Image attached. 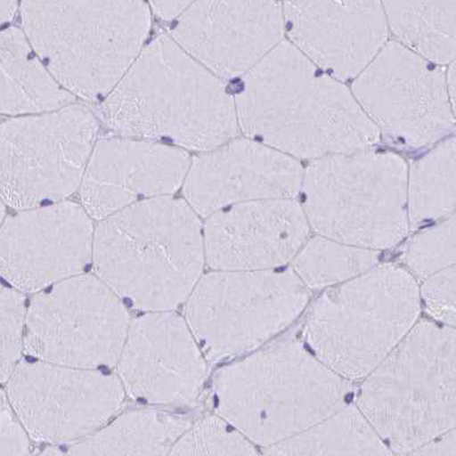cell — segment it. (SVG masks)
<instances>
[{"label": "cell", "instance_id": "cb8c5ba5", "mask_svg": "<svg viewBox=\"0 0 456 456\" xmlns=\"http://www.w3.org/2000/svg\"><path fill=\"white\" fill-rule=\"evenodd\" d=\"M265 455H393L356 405H346Z\"/></svg>", "mask_w": 456, "mask_h": 456}, {"label": "cell", "instance_id": "d590c367", "mask_svg": "<svg viewBox=\"0 0 456 456\" xmlns=\"http://www.w3.org/2000/svg\"><path fill=\"white\" fill-rule=\"evenodd\" d=\"M4 220H5V203L0 198V225H2Z\"/></svg>", "mask_w": 456, "mask_h": 456}, {"label": "cell", "instance_id": "ac0fdd59", "mask_svg": "<svg viewBox=\"0 0 456 456\" xmlns=\"http://www.w3.org/2000/svg\"><path fill=\"white\" fill-rule=\"evenodd\" d=\"M301 161L249 137L228 141L191 161L183 183L185 201L208 217L246 201L288 200L300 193Z\"/></svg>", "mask_w": 456, "mask_h": 456}, {"label": "cell", "instance_id": "5b68a950", "mask_svg": "<svg viewBox=\"0 0 456 456\" xmlns=\"http://www.w3.org/2000/svg\"><path fill=\"white\" fill-rule=\"evenodd\" d=\"M24 34L44 66L71 94L106 96L140 54L147 0H22Z\"/></svg>", "mask_w": 456, "mask_h": 456}, {"label": "cell", "instance_id": "1f68e13d", "mask_svg": "<svg viewBox=\"0 0 456 456\" xmlns=\"http://www.w3.org/2000/svg\"><path fill=\"white\" fill-rule=\"evenodd\" d=\"M409 455H436V456H455L456 455V431L455 428L446 433L439 435L438 437L423 444L417 450L411 452Z\"/></svg>", "mask_w": 456, "mask_h": 456}, {"label": "cell", "instance_id": "8992f818", "mask_svg": "<svg viewBox=\"0 0 456 456\" xmlns=\"http://www.w3.org/2000/svg\"><path fill=\"white\" fill-rule=\"evenodd\" d=\"M356 406L393 454L455 428V327L423 320L369 375Z\"/></svg>", "mask_w": 456, "mask_h": 456}, {"label": "cell", "instance_id": "7a4b0ae2", "mask_svg": "<svg viewBox=\"0 0 456 456\" xmlns=\"http://www.w3.org/2000/svg\"><path fill=\"white\" fill-rule=\"evenodd\" d=\"M101 114L119 134L205 152L240 132L227 85L167 36L149 44L106 95Z\"/></svg>", "mask_w": 456, "mask_h": 456}, {"label": "cell", "instance_id": "3957f363", "mask_svg": "<svg viewBox=\"0 0 456 456\" xmlns=\"http://www.w3.org/2000/svg\"><path fill=\"white\" fill-rule=\"evenodd\" d=\"M100 221L92 262L109 289L147 313L187 301L205 264L203 225L187 201L152 198Z\"/></svg>", "mask_w": 456, "mask_h": 456}, {"label": "cell", "instance_id": "4316f807", "mask_svg": "<svg viewBox=\"0 0 456 456\" xmlns=\"http://www.w3.org/2000/svg\"><path fill=\"white\" fill-rule=\"evenodd\" d=\"M256 447L220 415L191 423L169 455H256Z\"/></svg>", "mask_w": 456, "mask_h": 456}, {"label": "cell", "instance_id": "603a6c76", "mask_svg": "<svg viewBox=\"0 0 456 456\" xmlns=\"http://www.w3.org/2000/svg\"><path fill=\"white\" fill-rule=\"evenodd\" d=\"M395 42L430 61L455 58V0H381Z\"/></svg>", "mask_w": 456, "mask_h": 456}, {"label": "cell", "instance_id": "4fadbf2b", "mask_svg": "<svg viewBox=\"0 0 456 456\" xmlns=\"http://www.w3.org/2000/svg\"><path fill=\"white\" fill-rule=\"evenodd\" d=\"M6 382L7 397L29 438L52 445L95 433L122 409L125 398L116 375L37 359L19 362Z\"/></svg>", "mask_w": 456, "mask_h": 456}, {"label": "cell", "instance_id": "5bb4252c", "mask_svg": "<svg viewBox=\"0 0 456 456\" xmlns=\"http://www.w3.org/2000/svg\"><path fill=\"white\" fill-rule=\"evenodd\" d=\"M94 228L71 201L23 209L0 225V277L20 292H40L84 273Z\"/></svg>", "mask_w": 456, "mask_h": 456}, {"label": "cell", "instance_id": "ba28073f", "mask_svg": "<svg viewBox=\"0 0 456 456\" xmlns=\"http://www.w3.org/2000/svg\"><path fill=\"white\" fill-rule=\"evenodd\" d=\"M421 308L413 274L394 265H375L322 294L310 309L305 341L322 364L358 380L413 329Z\"/></svg>", "mask_w": 456, "mask_h": 456}, {"label": "cell", "instance_id": "7c38bea8", "mask_svg": "<svg viewBox=\"0 0 456 456\" xmlns=\"http://www.w3.org/2000/svg\"><path fill=\"white\" fill-rule=\"evenodd\" d=\"M124 301L98 276L77 274L27 306L23 349L37 361L98 369L117 364L130 327Z\"/></svg>", "mask_w": 456, "mask_h": 456}, {"label": "cell", "instance_id": "ffe728a7", "mask_svg": "<svg viewBox=\"0 0 456 456\" xmlns=\"http://www.w3.org/2000/svg\"><path fill=\"white\" fill-rule=\"evenodd\" d=\"M191 164L183 149L131 139L101 140L80 183L83 208L102 220L140 201L169 196L183 184Z\"/></svg>", "mask_w": 456, "mask_h": 456}, {"label": "cell", "instance_id": "277c9868", "mask_svg": "<svg viewBox=\"0 0 456 456\" xmlns=\"http://www.w3.org/2000/svg\"><path fill=\"white\" fill-rule=\"evenodd\" d=\"M214 394L217 414L268 449L346 405L351 381L286 338L219 370Z\"/></svg>", "mask_w": 456, "mask_h": 456}, {"label": "cell", "instance_id": "30bf717a", "mask_svg": "<svg viewBox=\"0 0 456 456\" xmlns=\"http://www.w3.org/2000/svg\"><path fill=\"white\" fill-rule=\"evenodd\" d=\"M98 124L88 109L67 106L0 124V198L23 211L59 203L82 183Z\"/></svg>", "mask_w": 456, "mask_h": 456}, {"label": "cell", "instance_id": "f1b7e54d", "mask_svg": "<svg viewBox=\"0 0 456 456\" xmlns=\"http://www.w3.org/2000/svg\"><path fill=\"white\" fill-rule=\"evenodd\" d=\"M26 314L22 292L0 281V382H6L20 362Z\"/></svg>", "mask_w": 456, "mask_h": 456}, {"label": "cell", "instance_id": "83f0119b", "mask_svg": "<svg viewBox=\"0 0 456 456\" xmlns=\"http://www.w3.org/2000/svg\"><path fill=\"white\" fill-rule=\"evenodd\" d=\"M455 216L423 230L403 251L402 262L414 278L425 281L431 274L455 265Z\"/></svg>", "mask_w": 456, "mask_h": 456}, {"label": "cell", "instance_id": "d6a6232c", "mask_svg": "<svg viewBox=\"0 0 456 456\" xmlns=\"http://www.w3.org/2000/svg\"><path fill=\"white\" fill-rule=\"evenodd\" d=\"M153 11L161 19H176L193 0H149Z\"/></svg>", "mask_w": 456, "mask_h": 456}, {"label": "cell", "instance_id": "d6986e66", "mask_svg": "<svg viewBox=\"0 0 456 456\" xmlns=\"http://www.w3.org/2000/svg\"><path fill=\"white\" fill-rule=\"evenodd\" d=\"M310 232L294 198L228 206L209 216L203 228L205 262L221 272L280 269L293 261Z\"/></svg>", "mask_w": 456, "mask_h": 456}, {"label": "cell", "instance_id": "7402d4cb", "mask_svg": "<svg viewBox=\"0 0 456 456\" xmlns=\"http://www.w3.org/2000/svg\"><path fill=\"white\" fill-rule=\"evenodd\" d=\"M191 419L167 411H126L95 433L44 455H168Z\"/></svg>", "mask_w": 456, "mask_h": 456}, {"label": "cell", "instance_id": "44dd1931", "mask_svg": "<svg viewBox=\"0 0 456 456\" xmlns=\"http://www.w3.org/2000/svg\"><path fill=\"white\" fill-rule=\"evenodd\" d=\"M74 101L44 66L26 34L0 30V114L34 115L58 110Z\"/></svg>", "mask_w": 456, "mask_h": 456}, {"label": "cell", "instance_id": "9c48e42d", "mask_svg": "<svg viewBox=\"0 0 456 456\" xmlns=\"http://www.w3.org/2000/svg\"><path fill=\"white\" fill-rule=\"evenodd\" d=\"M309 300L310 289L293 270H216L200 277L185 301V322L205 358L219 362L264 346Z\"/></svg>", "mask_w": 456, "mask_h": 456}, {"label": "cell", "instance_id": "e0dca14e", "mask_svg": "<svg viewBox=\"0 0 456 456\" xmlns=\"http://www.w3.org/2000/svg\"><path fill=\"white\" fill-rule=\"evenodd\" d=\"M282 11L286 40L343 83L389 42L381 0H282Z\"/></svg>", "mask_w": 456, "mask_h": 456}, {"label": "cell", "instance_id": "9a60e30c", "mask_svg": "<svg viewBox=\"0 0 456 456\" xmlns=\"http://www.w3.org/2000/svg\"><path fill=\"white\" fill-rule=\"evenodd\" d=\"M172 37L221 79H238L285 39L282 0H193Z\"/></svg>", "mask_w": 456, "mask_h": 456}, {"label": "cell", "instance_id": "2e32d148", "mask_svg": "<svg viewBox=\"0 0 456 456\" xmlns=\"http://www.w3.org/2000/svg\"><path fill=\"white\" fill-rule=\"evenodd\" d=\"M116 367L125 393L153 405L195 402L208 373L187 322L172 310L145 313L131 322Z\"/></svg>", "mask_w": 456, "mask_h": 456}, {"label": "cell", "instance_id": "8fae6325", "mask_svg": "<svg viewBox=\"0 0 456 456\" xmlns=\"http://www.w3.org/2000/svg\"><path fill=\"white\" fill-rule=\"evenodd\" d=\"M449 66V64H447ZM389 40L351 84V92L387 144L427 151L454 130L446 67Z\"/></svg>", "mask_w": 456, "mask_h": 456}, {"label": "cell", "instance_id": "6da1fadb", "mask_svg": "<svg viewBox=\"0 0 456 456\" xmlns=\"http://www.w3.org/2000/svg\"><path fill=\"white\" fill-rule=\"evenodd\" d=\"M238 79L233 100L240 130L293 159L310 161L380 142L346 83L289 40Z\"/></svg>", "mask_w": 456, "mask_h": 456}, {"label": "cell", "instance_id": "4dcf8cb0", "mask_svg": "<svg viewBox=\"0 0 456 456\" xmlns=\"http://www.w3.org/2000/svg\"><path fill=\"white\" fill-rule=\"evenodd\" d=\"M29 450V436L15 414L7 394L0 390V455H27Z\"/></svg>", "mask_w": 456, "mask_h": 456}, {"label": "cell", "instance_id": "d4e9b609", "mask_svg": "<svg viewBox=\"0 0 456 456\" xmlns=\"http://www.w3.org/2000/svg\"><path fill=\"white\" fill-rule=\"evenodd\" d=\"M455 137L449 136L407 167V214L411 228L445 220L455 209Z\"/></svg>", "mask_w": 456, "mask_h": 456}, {"label": "cell", "instance_id": "484cf974", "mask_svg": "<svg viewBox=\"0 0 456 456\" xmlns=\"http://www.w3.org/2000/svg\"><path fill=\"white\" fill-rule=\"evenodd\" d=\"M377 249L340 243L318 235L309 238L292 261L293 272L309 289L341 284L378 265Z\"/></svg>", "mask_w": 456, "mask_h": 456}, {"label": "cell", "instance_id": "e575fe53", "mask_svg": "<svg viewBox=\"0 0 456 456\" xmlns=\"http://www.w3.org/2000/svg\"><path fill=\"white\" fill-rule=\"evenodd\" d=\"M455 62H451L446 67V82L449 88L450 98L452 102L455 104V82H456Z\"/></svg>", "mask_w": 456, "mask_h": 456}, {"label": "cell", "instance_id": "52a82bcc", "mask_svg": "<svg viewBox=\"0 0 456 456\" xmlns=\"http://www.w3.org/2000/svg\"><path fill=\"white\" fill-rule=\"evenodd\" d=\"M407 167L374 147L310 160L298 193L310 229L377 251L401 243L410 230Z\"/></svg>", "mask_w": 456, "mask_h": 456}, {"label": "cell", "instance_id": "f546056e", "mask_svg": "<svg viewBox=\"0 0 456 456\" xmlns=\"http://www.w3.org/2000/svg\"><path fill=\"white\" fill-rule=\"evenodd\" d=\"M419 288L421 304L431 320L441 325L455 327L456 270L455 265L431 274Z\"/></svg>", "mask_w": 456, "mask_h": 456}, {"label": "cell", "instance_id": "836d02e7", "mask_svg": "<svg viewBox=\"0 0 456 456\" xmlns=\"http://www.w3.org/2000/svg\"><path fill=\"white\" fill-rule=\"evenodd\" d=\"M19 0H0V28L13 18Z\"/></svg>", "mask_w": 456, "mask_h": 456}]
</instances>
